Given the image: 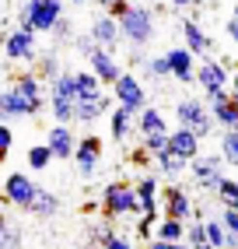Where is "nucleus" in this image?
Instances as JSON below:
<instances>
[{
  "instance_id": "1",
  "label": "nucleus",
  "mask_w": 238,
  "mask_h": 249,
  "mask_svg": "<svg viewBox=\"0 0 238 249\" xmlns=\"http://www.w3.org/2000/svg\"><path fill=\"white\" fill-rule=\"evenodd\" d=\"M63 18V0H25L18 7V25L28 32H53Z\"/></svg>"
},
{
  "instance_id": "2",
  "label": "nucleus",
  "mask_w": 238,
  "mask_h": 249,
  "mask_svg": "<svg viewBox=\"0 0 238 249\" xmlns=\"http://www.w3.org/2000/svg\"><path fill=\"white\" fill-rule=\"evenodd\" d=\"M175 120H179V126H189V130H196L200 137H210L214 130H217V120H214L210 106H207V102H200L196 95H189V98H179V102H175Z\"/></svg>"
},
{
  "instance_id": "3",
  "label": "nucleus",
  "mask_w": 238,
  "mask_h": 249,
  "mask_svg": "<svg viewBox=\"0 0 238 249\" xmlns=\"http://www.w3.org/2000/svg\"><path fill=\"white\" fill-rule=\"evenodd\" d=\"M42 106H49L46 98L25 95L14 81H7V88L0 91V116H4V120H28V116H39Z\"/></svg>"
},
{
  "instance_id": "4",
  "label": "nucleus",
  "mask_w": 238,
  "mask_h": 249,
  "mask_svg": "<svg viewBox=\"0 0 238 249\" xmlns=\"http://www.w3.org/2000/svg\"><path fill=\"white\" fill-rule=\"evenodd\" d=\"M119 28H123V39L133 49H144L154 39V11L151 7H130L123 18H119Z\"/></svg>"
},
{
  "instance_id": "5",
  "label": "nucleus",
  "mask_w": 238,
  "mask_h": 249,
  "mask_svg": "<svg viewBox=\"0 0 238 249\" xmlns=\"http://www.w3.org/2000/svg\"><path fill=\"white\" fill-rule=\"evenodd\" d=\"M102 207H105V214L112 221L123 218V214H140L137 186H130V182H109V186L102 190Z\"/></svg>"
},
{
  "instance_id": "6",
  "label": "nucleus",
  "mask_w": 238,
  "mask_h": 249,
  "mask_svg": "<svg viewBox=\"0 0 238 249\" xmlns=\"http://www.w3.org/2000/svg\"><path fill=\"white\" fill-rule=\"evenodd\" d=\"M35 36L39 32H28V28H11L7 32V39H4V56H7V63H18V67H32L35 63Z\"/></svg>"
},
{
  "instance_id": "7",
  "label": "nucleus",
  "mask_w": 238,
  "mask_h": 249,
  "mask_svg": "<svg viewBox=\"0 0 238 249\" xmlns=\"http://www.w3.org/2000/svg\"><path fill=\"white\" fill-rule=\"evenodd\" d=\"M221 165H224V155L221 151L217 155H200V158L189 161V179L200 190H214L217 193V186L224 182V169H221Z\"/></svg>"
},
{
  "instance_id": "8",
  "label": "nucleus",
  "mask_w": 238,
  "mask_h": 249,
  "mask_svg": "<svg viewBox=\"0 0 238 249\" xmlns=\"http://www.w3.org/2000/svg\"><path fill=\"white\" fill-rule=\"evenodd\" d=\"M35 196H39V186L32 182V176H25V172H11L7 176V182H4V204L7 207L32 211Z\"/></svg>"
},
{
  "instance_id": "9",
  "label": "nucleus",
  "mask_w": 238,
  "mask_h": 249,
  "mask_svg": "<svg viewBox=\"0 0 238 249\" xmlns=\"http://www.w3.org/2000/svg\"><path fill=\"white\" fill-rule=\"evenodd\" d=\"M231 67H228V60H214L210 53L207 56H200V67H196V85L203 91H214V88H228L231 85Z\"/></svg>"
},
{
  "instance_id": "10",
  "label": "nucleus",
  "mask_w": 238,
  "mask_h": 249,
  "mask_svg": "<svg viewBox=\"0 0 238 249\" xmlns=\"http://www.w3.org/2000/svg\"><path fill=\"white\" fill-rule=\"evenodd\" d=\"M112 98H116L119 106H126V109H133V112H140V109L147 106V88L140 85V77H137V74H130V71H126V74L112 85Z\"/></svg>"
},
{
  "instance_id": "11",
  "label": "nucleus",
  "mask_w": 238,
  "mask_h": 249,
  "mask_svg": "<svg viewBox=\"0 0 238 249\" xmlns=\"http://www.w3.org/2000/svg\"><path fill=\"white\" fill-rule=\"evenodd\" d=\"M98 161H102V137H95V134L81 137L77 151H74L77 176H81V179H95V172H98Z\"/></svg>"
},
{
  "instance_id": "12",
  "label": "nucleus",
  "mask_w": 238,
  "mask_h": 249,
  "mask_svg": "<svg viewBox=\"0 0 238 249\" xmlns=\"http://www.w3.org/2000/svg\"><path fill=\"white\" fill-rule=\"evenodd\" d=\"M88 63H91V71L102 77V85H105V88H112L116 81L126 74V71H123V63L116 60V49H105V46H98L95 53L88 56Z\"/></svg>"
},
{
  "instance_id": "13",
  "label": "nucleus",
  "mask_w": 238,
  "mask_h": 249,
  "mask_svg": "<svg viewBox=\"0 0 238 249\" xmlns=\"http://www.w3.org/2000/svg\"><path fill=\"white\" fill-rule=\"evenodd\" d=\"M91 36L98 46H105V49H119V42H123V28H119V18H112L109 11H102L95 14V21H91Z\"/></svg>"
},
{
  "instance_id": "14",
  "label": "nucleus",
  "mask_w": 238,
  "mask_h": 249,
  "mask_svg": "<svg viewBox=\"0 0 238 249\" xmlns=\"http://www.w3.org/2000/svg\"><path fill=\"white\" fill-rule=\"evenodd\" d=\"M168 60H172V77L182 81V85H193L196 81V53L189 46H175V49H168Z\"/></svg>"
},
{
  "instance_id": "15",
  "label": "nucleus",
  "mask_w": 238,
  "mask_h": 249,
  "mask_svg": "<svg viewBox=\"0 0 238 249\" xmlns=\"http://www.w3.org/2000/svg\"><path fill=\"white\" fill-rule=\"evenodd\" d=\"M46 144L53 147V155H56V161H63V158H74V151H77V137H74V130H70V123H53L49 126V137H46Z\"/></svg>"
},
{
  "instance_id": "16",
  "label": "nucleus",
  "mask_w": 238,
  "mask_h": 249,
  "mask_svg": "<svg viewBox=\"0 0 238 249\" xmlns=\"http://www.w3.org/2000/svg\"><path fill=\"white\" fill-rule=\"evenodd\" d=\"M200 134H196V130H189V126H175L172 130V134H168V147H172V151L175 155H182V158H200L203 151H200Z\"/></svg>"
},
{
  "instance_id": "17",
  "label": "nucleus",
  "mask_w": 238,
  "mask_h": 249,
  "mask_svg": "<svg viewBox=\"0 0 238 249\" xmlns=\"http://www.w3.org/2000/svg\"><path fill=\"white\" fill-rule=\"evenodd\" d=\"M165 204H168L165 214H172V218H182V221L200 218V207L193 204V196L186 193V190H179V186H168L165 190Z\"/></svg>"
},
{
  "instance_id": "18",
  "label": "nucleus",
  "mask_w": 238,
  "mask_h": 249,
  "mask_svg": "<svg viewBox=\"0 0 238 249\" xmlns=\"http://www.w3.org/2000/svg\"><path fill=\"white\" fill-rule=\"evenodd\" d=\"M109 130H112V141H116V144H126L130 134L137 130V112L116 102V109H112V116H109Z\"/></svg>"
},
{
  "instance_id": "19",
  "label": "nucleus",
  "mask_w": 238,
  "mask_h": 249,
  "mask_svg": "<svg viewBox=\"0 0 238 249\" xmlns=\"http://www.w3.org/2000/svg\"><path fill=\"white\" fill-rule=\"evenodd\" d=\"M109 109H112V98H109V95H102V98H77V123H81V126H91V123H98Z\"/></svg>"
},
{
  "instance_id": "20",
  "label": "nucleus",
  "mask_w": 238,
  "mask_h": 249,
  "mask_svg": "<svg viewBox=\"0 0 238 249\" xmlns=\"http://www.w3.org/2000/svg\"><path fill=\"white\" fill-rule=\"evenodd\" d=\"M210 112H214V120L221 130H235L238 126V106H235V91L228 98H217V102H207Z\"/></svg>"
},
{
  "instance_id": "21",
  "label": "nucleus",
  "mask_w": 238,
  "mask_h": 249,
  "mask_svg": "<svg viewBox=\"0 0 238 249\" xmlns=\"http://www.w3.org/2000/svg\"><path fill=\"white\" fill-rule=\"evenodd\" d=\"M161 130H168V120H165V112L154 109V106H144L137 112V134L147 137V134H161Z\"/></svg>"
},
{
  "instance_id": "22",
  "label": "nucleus",
  "mask_w": 238,
  "mask_h": 249,
  "mask_svg": "<svg viewBox=\"0 0 238 249\" xmlns=\"http://www.w3.org/2000/svg\"><path fill=\"white\" fill-rule=\"evenodd\" d=\"M154 161H158V172L161 176H168V179H179L186 169H189V158H182V155H175L172 147H165V151H158L154 155Z\"/></svg>"
},
{
  "instance_id": "23",
  "label": "nucleus",
  "mask_w": 238,
  "mask_h": 249,
  "mask_svg": "<svg viewBox=\"0 0 238 249\" xmlns=\"http://www.w3.org/2000/svg\"><path fill=\"white\" fill-rule=\"evenodd\" d=\"M182 36H186V46H189L196 56H207V53H210V39H207V32L200 28V21L186 18V21H182Z\"/></svg>"
},
{
  "instance_id": "24",
  "label": "nucleus",
  "mask_w": 238,
  "mask_h": 249,
  "mask_svg": "<svg viewBox=\"0 0 238 249\" xmlns=\"http://www.w3.org/2000/svg\"><path fill=\"white\" fill-rule=\"evenodd\" d=\"M49 112L56 123H77V98H63V95H49Z\"/></svg>"
},
{
  "instance_id": "25",
  "label": "nucleus",
  "mask_w": 238,
  "mask_h": 249,
  "mask_svg": "<svg viewBox=\"0 0 238 249\" xmlns=\"http://www.w3.org/2000/svg\"><path fill=\"white\" fill-rule=\"evenodd\" d=\"M137 196H140V214H158V179L154 176H144L140 179Z\"/></svg>"
},
{
  "instance_id": "26",
  "label": "nucleus",
  "mask_w": 238,
  "mask_h": 249,
  "mask_svg": "<svg viewBox=\"0 0 238 249\" xmlns=\"http://www.w3.org/2000/svg\"><path fill=\"white\" fill-rule=\"evenodd\" d=\"M105 85H102V77L88 67V71H77V98H102L105 91H102Z\"/></svg>"
},
{
  "instance_id": "27",
  "label": "nucleus",
  "mask_w": 238,
  "mask_h": 249,
  "mask_svg": "<svg viewBox=\"0 0 238 249\" xmlns=\"http://www.w3.org/2000/svg\"><path fill=\"white\" fill-rule=\"evenodd\" d=\"M189 235V228H186L182 218H172V214H165L161 225H158V239H168V242H186Z\"/></svg>"
},
{
  "instance_id": "28",
  "label": "nucleus",
  "mask_w": 238,
  "mask_h": 249,
  "mask_svg": "<svg viewBox=\"0 0 238 249\" xmlns=\"http://www.w3.org/2000/svg\"><path fill=\"white\" fill-rule=\"evenodd\" d=\"M28 214H35V218H46V221H49V218H56V214H60V196L39 190V196H35V204H32Z\"/></svg>"
},
{
  "instance_id": "29",
  "label": "nucleus",
  "mask_w": 238,
  "mask_h": 249,
  "mask_svg": "<svg viewBox=\"0 0 238 249\" xmlns=\"http://www.w3.org/2000/svg\"><path fill=\"white\" fill-rule=\"evenodd\" d=\"M53 147H49V144H32L28 147V169L32 172H46L49 169V165H53Z\"/></svg>"
},
{
  "instance_id": "30",
  "label": "nucleus",
  "mask_w": 238,
  "mask_h": 249,
  "mask_svg": "<svg viewBox=\"0 0 238 249\" xmlns=\"http://www.w3.org/2000/svg\"><path fill=\"white\" fill-rule=\"evenodd\" d=\"M49 95H63V98H77V71H63L56 81H49Z\"/></svg>"
},
{
  "instance_id": "31",
  "label": "nucleus",
  "mask_w": 238,
  "mask_h": 249,
  "mask_svg": "<svg viewBox=\"0 0 238 249\" xmlns=\"http://www.w3.org/2000/svg\"><path fill=\"white\" fill-rule=\"evenodd\" d=\"M221 155H224L228 165H238V126L221 130Z\"/></svg>"
},
{
  "instance_id": "32",
  "label": "nucleus",
  "mask_w": 238,
  "mask_h": 249,
  "mask_svg": "<svg viewBox=\"0 0 238 249\" xmlns=\"http://www.w3.org/2000/svg\"><path fill=\"white\" fill-rule=\"evenodd\" d=\"M186 242H189L193 249H214V246H210V235H207V221L196 218V221L189 225V235H186Z\"/></svg>"
},
{
  "instance_id": "33",
  "label": "nucleus",
  "mask_w": 238,
  "mask_h": 249,
  "mask_svg": "<svg viewBox=\"0 0 238 249\" xmlns=\"http://www.w3.org/2000/svg\"><path fill=\"white\" fill-rule=\"evenodd\" d=\"M140 67H144V74H151V77H172V60H168V53H165V56H154V60H144Z\"/></svg>"
},
{
  "instance_id": "34",
  "label": "nucleus",
  "mask_w": 238,
  "mask_h": 249,
  "mask_svg": "<svg viewBox=\"0 0 238 249\" xmlns=\"http://www.w3.org/2000/svg\"><path fill=\"white\" fill-rule=\"evenodd\" d=\"M207 235H210V246L214 249H224L228 246V225L221 221V218H210L207 221Z\"/></svg>"
},
{
  "instance_id": "35",
  "label": "nucleus",
  "mask_w": 238,
  "mask_h": 249,
  "mask_svg": "<svg viewBox=\"0 0 238 249\" xmlns=\"http://www.w3.org/2000/svg\"><path fill=\"white\" fill-rule=\"evenodd\" d=\"M168 134H172V130H161V134H147V137H140V144L147 147L151 155H158V151H165V147H168Z\"/></svg>"
},
{
  "instance_id": "36",
  "label": "nucleus",
  "mask_w": 238,
  "mask_h": 249,
  "mask_svg": "<svg viewBox=\"0 0 238 249\" xmlns=\"http://www.w3.org/2000/svg\"><path fill=\"white\" fill-rule=\"evenodd\" d=\"M217 196H221L228 207L238 211V182H235V179H224V182H221V186H217Z\"/></svg>"
},
{
  "instance_id": "37",
  "label": "nucleus",
  "mask_w": 238,
  "mask_h": 249,
  "mask_svg": "<svg viewBox=\"0 0 238 249\" xmlns=\"http://www.w3.org/2000/svg\"><path fill=\"white\" fill-rule=\"evenodd\" d=\"M39 74H42V81H56V77L63 74V67H60L56 56H42V60H39Z\"/></svg>"
},
{
  "instance_id": "38",
  "label": "nucleus",
  "mask_w": 238,
  "mask_h": 249,
  "mask_svg": "<svg viewBox=\"0 0 238 249\" xmlns=\"http://www.w3.org/2000/svg\"><path fill=\"white\" fill-rule=\"evenodd\" d=\"M0 249H21V228L11 225L7 218H4V246Z\"/></svg>"
},
{
  "instance_id": "39",
  "label": "nucleus",
  "mask_w": 238,
  "mask_h": 249,
  "mask_svg": "<svg viewBox=\"0 0 238 249\" xmlns=\"http://www.w3.org/2000/svg\"><path fill=\"white\" fill-rule=\"evenodd\" d=\"M221 221L228 225V231H235V235H238V211H235V207L224 204V211H221Z\"/></svg>"
},
{
  "instance_id": "40",
  "label": "nucleus",
  "mask_w": 238,
  "mask_h": 249,
  "mask_svg": "<svg viewBox=\"0 0 238 249\" xmlns=\"http://www.w3.org/2000/svg\"><path fill=\"white\" fill-rule=\"evenodd\" d=\"M102 249H133V242H130L126 235H116V231H112V235L105 239V246H102Z\"/></svg>"
},
{
  "instance_id": "41",
  "label": "nucleus",
  "mask_w": 238,
  "mask_h": 249,
  "mask_svg": "<svg viewBox=\"0 0 238 249\" xmlns=\"http://www.w3.org/2000/svg\"><path fill=\"white\" fill-rule=\"evenodd\" d=\"M147 249H193L189 242H168V239H154Z\"/></svg>"
},
{
  "instance_id": "42",
  "label": "nucleus",
  "mask_w": 238,
  "mask_h": 249,
  "mask_svg": "<svg viewBox=\"0 0 238 249\" xmlns=\"http://www.w3.org/2000/svg\"><path fill=\"white\" fill-rule=\"evenodd\" d=\"M53 39H56V42L70 39V21H67V18H60V21H56V28H53Z\"/></svg>"
},
{
  "instance_id": "43",
  "label": "nucleus",
  "mask_w": 238,
  "mask_h": 249,
  "mask_svg": "<svg viewBox=\"0 0 238 249\" xmlns=\"http://www.w3.org/2000/svg\"><path fill=\"white\" fill-rule=\"evenodd\" d=\"M151 225H154V214H144L140 225H137V235L140 239H151Z\"/></svg>"
},
{
  "instance_id": "44",
  "label": "nucleus",
  "mask_w": 238,
  "mask_h": 249,
  "mask_svg": "<svg viewBox=\"0 0 238 249\" xmlns=\"http://www.w3.org/2000/svg\"><path fill=\"white\" fill-rule=\"evenodd\" d=\"M0 141H4V155L11 151V144H14V130H11V120H4V130H0Z\"/></svg>"
},
{
  "instance_id": "45",
  "label": "nucleus",
  "mask_w": 238,
  "mask_h": 249,
  "mask_svg": "<svg viewBox=\"0 0 238 249\" xmlns=\"http://www.w3.org/2000/svg\"><path fill=\"white\" fill-rule=\"evenodd\" d=\"M130 7H133V4H126V0H116V4H112V7H105V11L112 14V18H123V14H126Z\"/></svg>"
},
{
  "instance_id": "46",
  "label": "nucleus",
  "mask_w": 238,
  "mask_h": 249,
  "mask_svg": "<svg viewBox=\"0 0 238 249\" xmlns=\"http://www.w3.org/2000/svg\"><path fill=\"white\" fill-rule=\"evenodd\" d=\"M224 32H228V39H231V42L238 46V18H231V21L224 25Z\"/></svg>"
},
{
  "instance_id": "47",
  "label": "nucleus",
  "mask_w": 238,
  "mask_h": 249,
  "mask_svg": "<svg viewBox=\"0 0 238 249\" xmlns=\"http://www.w3.org/2000/svg\"><path fill=\"white\" fill-rule=\"evenodd\" d=\"M168 4H172V11H182V7H189L193 0H168Z\"/></svg>"
},
{
  "instance_id": "48",
  "label": "nucleus",
  "mask_w": 238,
  "mask_h": 249,
  "mask_svg": "<svg viewBox=\"0 0 238 249\" xmlns=\"http://www.w3.org/2000/svg\"><path fill=\"white\" fill-rule=\"evenodd\" d=\"M231 91H238V71L231 74Z\"/></svg>"
},
{
  "instance_id": "49",
  "label": "nucleus",
  "mask_w": 238,
  "mask_h": 249,
  "mask_svg": "<svg viewBox=\"0 0 238 249\" xmlns=\"http://www.w3.org/2000/svg\"><path fill=\"white\" fill-rule=\"evenodd\" d=\"M67 4H77V7H84V4H88V0H67Z\"/></svg>"
},
{
  "instance_id": "50",
  "label": "nucleus",
  "mask_w": 238,
  "mask_h": 249,
  "mask_svg": "<svg viewBox=\"0 0 238 249\" xmlns=\"http://www.w3.org/2000/svg\"><path fill=\"white\" fill-rule=\"evenodd\" d=\"M112 4H116V0H102V7H112Z\"/></svg>"
},
{
  "instance_id": "51",
  "label": "nucleus",
  "mask_w": 238,
  "mask_h": 249,
  "mask_svg": "<svg viewBox=\"0 0 238 249\" xmlns=\"http://www.w3.org/2000/svg\"><path fill=\"white\" fill-rule=\"evenodd\" d=\"M235 18H238V0H235Z\"/></svg>"
},
{
  "instance_id": "52",
  "label": "nucleus",
  "mask_w": 238,
  "mask_h": 249,
  "mask_svg": "<svg viewBox=\"0 0 238 249\" xmlns=\"http://www.w3.org/2000/svg\"><path fill=\"white\" fill-rule=\"evenodd\" d=\"M235 106H238V91H235Z\"/></svg>"
},
{
  "instance_id": "53",
  "label": "nucleus",
  "mask_w": 238,
  "mask_h": 249,
  "mask_svg": "<svg viewBox=\"0 0 238 249\" xmlns=\"http://www.w3.org/2000/svg\"><path fill=\"white\" fill-rule=\"evenodd\" d=\"M21 249H25V246H21Z\"/></svg>"
}]
</instances>
